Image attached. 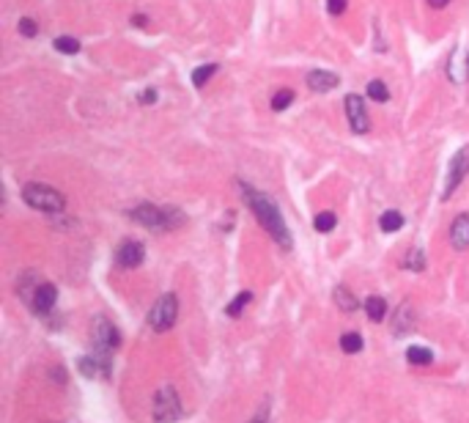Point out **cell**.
I'll list each match as a JSON object with an SVG mask.
<instances>
[{"label":"cell","instance_id":"f1b7e54d","mask_svg":"<svg viewBox=\"0 0 469 423\" xmlns=\"http://www.w3.org/2000/svg\"><path fill=\"white\" fill-rule=\"evenodd\" d=\"M20 33H22V36H28V39H33V36L39 33V28H36V22H33V20L25 17V20H20Z\"/></svg>","mask_w":469,"mask_h":423},{"label":"cell","instance_id":"5b68a950","mask_svg":"<svg viewBox=\"0 0 469 423\" xmlns=\"http://www.w3.org/2000/svg\"><path fill=\"white\" fill-rule=\"evenodd\" d=\"M176 316H179V297L176 294H162L151 308V314H149V325L156 333H165V330L176 325Z\"/></svg>","mask_w":469,"mask_h":423},{"label":"cell","instance_id":"52a82bcc","mask_svg":"<svg viewBox=\"0 0 469 423\" xmlns=\"http://www.w3.org/2000/svg\"><path fill=\"white\" fill-rule=\"evenodd\" d=\"M94 347L96 352H113V349H118V344H121V333H118V327L113 325L110 319H96L94 322Z\"/></svg>","mask_w":469,"mask_h":423},{"label":"cell","instance_id":"7c38bea8","mask_svg":"<svg viewBox=\"0 0 469 423\" xmlns=\"http://www.w3.org/2000/svg\"><path fill=\"white\" fill-rule=\"evenodd\" d=\"M338 83H341V80H338V74H335V72L313 69L311 74H308V88L315 91V94H327V91H332Z\"/></svg>","mask_w":469,"mask_h":423},{"label":"cell","instance_id":"e0dca14e","mask_svg":"<svg viewBox=\"0 0 469 423\" xmlns=\"http://www.w3.org/2000/svg\"><path fill=\"white\" fill-rule=\"evenodd\" d=\"M217 72H219V66H217V64L198 66V69L192 72V86H195V88H203V86L209 83V77H215Z\"/></svg>","mask_w":469,"mask_h":423},{"label":"cell","instance_id":"4fadbf2b","mask_svg":"<svg viewBox=\"0 0 469 423\" xmlns=\"http://www.w3.org/2000/svg\"><path fill=\"white\" fill-rule=\"evenodd\" d=\"M450 242L456 250H467L469 248V215H458L450 223Z\"/></svg>","mask_w":469,"mask_h":423},{"label":"cell","instance_id":"8fae6325","mask_svg":"<svg viewBox=\"0 0 469 423\" xmlns=\"http://www.w3.org/2000/svg\"><path fill=\"white\" fill-rule=\"evenodd\" d=\"M80 374L91 377V380H107L110 377V360L104 352H96V355H88V358H80Z\"/></svg>","mask_w":469,"mask_h":423},{"label":"cell","instance_id":"9c48e42d","mask_svg":"<svg viewBox=\"0 0 469 423\" xmlns=\"http://www.w3.org/2000/svg\"><path fill=\"white\" fill-rule=\"evenodd\" d=\"M143 259H146V248H143V242H137V239H126V242L118 245V250H116V264L124 267V269L140 267Z\"/></svg>","mask_w":469,"mask_h":423},{"label":"cell","instance_id":"f546056e","mask_svg":"<svg viewBox=\"0 0 469 423\" xmlns=\"http://www.w3.org/2000/svg\"><path fill=\"white\" fill-rule=\"evenodd\" d=\"M154 102H156L154 88H149V91H143V94H140V105H154Z\"/></svg>","mask_w":469,"mask_h":423},{"label":"cell","instance_id":"2e32d148","mask_svg":"<svg viewBox=\"0 0 469 423\" xmlns=\"http://www.w3.org/2000/svg\"><path fill=\"white\" fill-rule=\"evenodd\" d=\"M407 360L412 365H431L434 363V352L428 347H409Z\"/></svg>","mask_w":469,"mask_h":423},{"label":"cell","instance_id":"83f0119b","mask_svg":"<svg viewBox=\"0 0 469 423\" xmlns=\"http://www.w3.org/2000/svg\"><path fill=\"white\" fill-rule=\"evenodd\" d=\"M346 6H348V0H327V11H329V14H335V17H341V14H344Z\"/></svg>","mask_w":469,"mask_h":423},{"label":"cell","instance_id":"5bb4252c","mask_svg":"<svg viewBox=\"0 0 469 423\" xmlns=\"http://www.w3.org/2000/svg\"><path fill=\"white\" fill-rule=\"evenodd\" d=\"M414 322H417V316H414L412 305H409V302H401V305H398V311H395V322H393V333H395V335H407L409 330L414 327Z\"/></svg>","mask_w":469,"mask_h":423},{"label":"cell","instance_id":"d6986e66","mask_svg":"<svg viewBox=\"0 0 469 423\" xmlns=\"http://www.w3.org/2000/svg\"><path fill=\"white\" fill-rule=\"evenodd\" d=\"M335 300H338V308H341V311H346V314H348V311H357V308H360L357 297L348 292V289H344V286H338V289H335Z\"/></svg>","mask_w":469,"mask_h":423},{"label":"cell","instance_id":"ba28073f","mask_svg":"<svg viewBox=\"0 0 469 423\" xmlns=\"http://www.w3.org/2000/svg\"><path fill=\"white\" fill-rule=\"evenodd\" d=\"M346 121H348V127L351 132H357V135H362V132H368V110H365V102L362 97H346Z\"/></svg>","mask_w":469,"mask_h":423},{"label":"cell","instance_id":"7a4b0ae2","mask_svg":"<svg viewBox=\"0 0 469 423\" xmlns=\"http://www.w3.org/2000/svg\"><path fill=\"white\" fill-rule=\"evenodd\" d=\"M129 217L140 226L151 228V231H170L173 226H182L184 223V215L179 209H162V206H154V203H140L129 212Z\"/></svg>","mask_w":469,"mask_h":423},{"label":"cell","instance_id":"1f68e13d","mask_svg":"<svg viewBox=\"0 0 469 423\" xmlns=\"http://www.w3.org/2000/svg\"><path fill=\"white\" fill-rule=\"evenodd\" d=\"M266 418H269V412H266V410H261V412H258V415H255L250 423H269Z\"/></svg>","mask_w":469,"mask_h":423},{"label":"cell","instance_id":"d6a6232c","mask_svg":"<svg viewBox=\"0 0 469 423\" xmlns=\"http://www.w3.org/2000/svg\"><path fill=\"white\" fill-rule=\"evenodd\" d=\"M447 3H450V0H428V6H431V8H444Z\"/></svg>","mask_w":469,"mask_h":423},{"label":"cell","instance_id":"44dd1931","mask_svg":"<svg viewBox=\"0 0 469 423\" xmlns=\"http://www.w3.org/2000/svg\"><path fill=\"white\" fill-rule=\"evenodd\" d=\"M313 226H315V231H321V234H329L332 228L338 226V217H335V212H318L315 220H313Z\"/></svg>","mask_w":469,"mask_h":423},{"label":"cell","instance_id":"3957f363","mask_svg":"<svg viewBox=\"0 0 469 423\" xmlns=\"http://www.w3.org/2000/svg\"><path fill=\"white\" fill-rule=\"evenodd\" d=\"M22 201L36 209V212H47V215H61L66 209V198L50 187V184H39V182H31L22 187Z\"/></svg>","mask_w":469,"mask_h":423},{"label":"cell","instance_id":"603a6c76","mask_svg":"<svg viewBox=\"0 0 469 423\" xmlns=\"http://www.w3.org/2000/svg\"><path fill=\"white\" fill-rule=\"evenodd\" d=\"M341 349H344V352H360V349H362V335H360V333H346V335H341Z\"/></svg>","mask_w":469,"mask_h":423},{"label":"cell","instance_id":"4dcf8cb0","mask_svg":"<svg viewBox=\"0 0 469 423\" xmlns=\"http://www.w3.org/2000/svg\"><path fill=\"white\" fill-rule=\"evenodd\" d=\"M132 25H140V28H143V25H149V17H146V14H135V17H132Z\"/></svg>","mask_w":469,"mask_h":423},{"label":"cell","instance_id":"30bf717a","mask_svg":"<svg viewBox=\"0 0 469 423\" xmlns=\"http://www.w3.org/2000/svg\"><path fill=\"white\" fill-rule=\"evenodd\" d=\"M55 300H58V289H55L50 281H41V283H39V289L33 292L28 305H31L39 316H44V314H50V311L55 308Z\"/></svg>","mask_w":469,"mask_h":423},{"label":"cell","instance_id":"484cf974","mask_svg":"<svg viewBox=\"0 0 469 423\" xmlns=\"http://www.w3.org/2000/svg\"><path fill=\"white\" fill-rule=\"evenodd\" d=\"M368 97L374 99V102H387V99H390V91H387V86H384L381 80H371V83H368Z\"/></svg>","mask_w":469,"mask_h":423},{"label":"cell","instance_id":"cb8c5ba5","mask_svg":"<svg viewBox=\"0 0 469 423\" xmlns=\"http://www.w3.org/2000/svg\"><path fill=\"white\" fill-rule=\"evenodd\" d=\"M250 300H252V294H250V292L236 294V297H233V302H231V305L225 308V314H228V316H239V311H245Z\"/></svg>","mask_w":469,"mask_h":423},{"label":"cell","instance_id":"277c9868","mask_svg":"<svg viewBox=\"0 0 469 423\" xmlns=\"http://www.w3.org/2000/svg\"><path fill=\"white\" fill-rule=\"evenodd\" d=\"M182 415V398L173 385H162L154 396V421L156 423H173Z\"/></svg>","mask_w":469,"mask_h":423},{"label":"cell","instance_id":"ffe728a7","mask_svg":"<svg viewBox=\"0 0 469 423\" xmlns=\"http://www.w3.org/2000/svg\"><path fill=\"white\" fill-rule=\"evenodd\" d=\"M53 47L58 50V53H66V55H77L83 47H80V41L74 39V36H58L55 41H53Z\"/></svg>","mask_w":469,"mask_h":423},{"label":"cell","instance_id":"ac0fdd59","mask_svg":"<svg viewBox=\"0 0 469 423\" xmlns=\"http://www.w3.org/2000/svg\"><path fill=\"white\" fill-rule=\"evenodd\" d=\"M365 311H368V316H371L374 322H381L384 314H387V302H384L381 297H368V300H365Z\"/></svg>","mask_w":469,"mask_h":423},{"label":"cell","instance_id":"9a60e30c","mask_svg":"<svg viewBox=\"0 0 469 423\" xmlns=\"http://www.w3.org/2000/svg\"><path fill=\"white\" fill-rule=\"evenodd\" d=\"M401 226H404V215H401V212H395V209L381 212V217H379V228H381L384 234H395Z\"/></svg>","mask_w":469,"mask_h":423},{"label":"cell","instance_id":"d4e9b609","mask_svg":"<svg viewBox=\"0 0 469 423\" xmlns=\"http://www.w3.org/2000/svg\"><path fill=\"white\" fill-rule=\"evenodd\" d=\"M404 267L412 269V272H420V269H426V256H423V250H409L407 259H404Z\"/></svg>","mask_w":469,"mask_h":423},{"label":"cell","instance_id":"6da1fadb","mask_svg":"<svg viewBox=\"0 0 469 423\" xmlns=\"http://www.w3.org/2000/svg\"><path fill=\"white\" fill-rule=\"evenodd\" d=\"M239 193H242V198H245V203L250 206V212L255 215V220L264 226V231L280 245V248H285V250H291L294 248V242H291V234H288V228H285V223H283V215L280 209L275 206V201L269 196H264V193H258L255 187H250V184H239Z\"/></svg>","mask_w":469,"mask_h":423},{"label":"cell","instance_id":"7402d4cb","mask_svg":"<svg viewBox=\"0 0 469 423\" xmlns=\"http://www.w3.org/2000/svg\"><path fill=\"white\" fill-rule=\"evenodd\" d=\"M291 102H294V91H291V88H280V91L272 97V110L280 113L285 107H291Z\"/></svg>","mask_w":469,"mask_h":423},{"label":"cell","instance_id":"4316f807","mask_svg":"<svg viewBox=\"0 0 469 423\" xmlns=\"http://www.w3.org/2000/svg\"><path fill=\"white\" fill-rule=\"evenodd\" d=\"M453 80H456V83H467L469 80V47H467V53L461 55V66H458V72L453 74Z\"/></svg>","mask_w":469,"mask_h":423},{"label":"cell","instance_id":"8992f818","mask_svg":"<svg viewBox=\"0 0 469 423\" xmlns=\"http://www.w3.org/2000/svg\"><path fill=\"white\" fill-rule=\"evenodd\" d=\"M469 176V146H464L461 152H456V157L450 160V168H447V179H444V190H442V198H450L458 184Z\"/></svg>","mask_w":469,"mask_h":423}]
</instances>
